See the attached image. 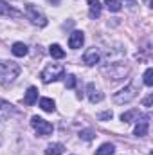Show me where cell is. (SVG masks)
Segmentation results:
<instances>
[{"instance_id":"cell-1","label":"cell","mask_w":153,"mask_h":155,"mask_svg":"<svg viewBox=\"0 0 153 155\" xmlns=\"http://www.w3.org/2000/svg\"><path fill=\"white\" fill-rule=\"evenodd\" d=\"M20 74V65L15 61L0 60V85H9L13 83Z\"/></svg>"},{"instance_id":"cell-2","label":"cell","mask_w":153,"mask_h":155,"mask_svg":"<svg viewBox=\"0 0 153 155\" xmlns=\"http://www.w3.org/2000/svg\"><path fill=\"white\" fill-rule=\"evenodd\" d=\"M65 74V67L63 65H60V63H50V65H47L43 71H41V81L43 83H50V81H58L60 78H63Z\"/></svg>"},{"instance_id":"cell-3","label":"cell","mask_w":153,"mask_h":155,"mask_svg":"<svg viewBox=\"0 0 153 155\" xmlns=\"http://www.w3.org/2000/svg\"><path fill=\"white\" fill-rule=\"evenodd\" d=\"M137 92H139V88L135 87V83H130L128 87L121 88L119 92H115L114 94V103H117V105L130 103V101H133V99L137 97Z\"/></svg>"},{"instance_id":"cell-4","label":"cell","mask_w":153,"mask_h":155,"mask_svg":"<svg viewBox=\"0 0 153 155\" xmlns=\"http://www.w3.org/2000/svg\"><path fill=\"white\" fill-rule=\"evenodd\" d=\"M25 15H27V18H29L34 25H38V27H45V25H47V16L40 11L36 5L27 4V5H25Z\"/></svg>"},{"instance_id":"cell-5","label":"cell","mask_w":153,"mask_h":155,"mask_svg":"<svg viewBox=\"0 0 153 155\" xmlns=\"http://www.w3.org/2000/svg\"><path fill=\"white\" fill-rule=\"evenodd\" d=\"M31 126L36 130V134H38L40 137H47V135H50L52 130H54V126H52L49 121H45V119H41V117H38V116H34L31 119Z\"/></svg>"},{"instance_id":"cell-6","label":"cell","mask_w":153,"mask_h":155,"mask_svg":"<svg viewBox=\"0 0 153 155\" xmlns=\"http://www.w3.org/2000/svg\"><path fill=\"white\" fill-rule=\"evenodd\" d=\"M105 72H108V76L112 78L114 81H119V79H122V78L126 76L128 67H126V65H122V63H112L110 67H106V69H105Z\"/></svg>"},{"instance_id":"cell-7","label":"cell","mask_w":153,"mask_h":155,"mask_svg":"<svg viewBox=\"0 0 153 155\" xmlns=\"http://www.w3.org/2000/svg\"><path fill=\"white\" fill-rule=\"evenodd\" d=\"M83 61L86 63V65H97L99 61H101V51L99 49H96V47H92V49H88L85 54H83Z\"/></svg>"},{"instance_id":"cell-8","label":"cell","mask_w":153,"mask_h":155,"mask_svg":"<svg viewBox=\"0 0 153 155\" xmlns=\"http://www.w3.org/2000/svg\"><path fill=\"white\" fill-rule=\"evenodd\" d=\"M85 43V35L81 31H74L69 36V47L70 49H81V45Z\"/></svg>"},{"instance_id":"cell-9","label":"cell","mask_w":153,"mask_h":155,"mask_svg":"<svg viewBox=\"0 0 153 155\" xmlns=\"http://www.w3.org/2000/svg\"><path fill=\"white\" fill-rule=\"evenodd\" d=\"M86 92H88V99H90V103H99V101H103V99H105V94H101V92L96 88V85H94V83H88Z\"/></svg>"},{"instance_id":"cell-10","label":"cell","mask_w":153,"mask_h":155,"mask_svg":"<svg viewBox=\"0 0 153 155\" xmlns=\"http://www.w3.org/2000/svg\"><path fill=\"white\" fill-rule=\"evenodd\" d=\"M148 130H150V121H148V117H142V119L137 123V126H135V130H133V135L144 137V135H148Z\"/></svg>"},{"instance_id":"cell-11","label":"cell","mask_w":153,"mask_h":155,"mask_svg":"<svg viewBox=\"0 0 153 155\" xmlns=\"http://www.w3.org/2000/svg\"><path fill=\"white\" fill-rule=\"evenodd\" d=\"M88 2V15L90 18H99L101 16V11H103V5L99 0H86Z\"/></svg>"},{"instance_id":"cell-12","label":"cell","mask_w":153,"mask_h":155,"mask_svg":"<svg viewBox=\"0 0 153 155\" xmlns=\"http://www.w3.org/2000/svg\"><path fill=\"white\" fill-rule=\"evenodd\" d=\"M0 15H2V16H13V18L22 16L20 11H16L15 7H11L7 2H2V0H0Z\"/></svg>"},{"instance_id":"cell-13","label":"cell","mask_w":153,"mask_h":155,"mask_svg":"<svg viewBox=\"0 0 153 155\" xmlns=\"http://www.w3.org/2000/svg\"><path fill=\"white\" fill-rule=\"evenodd\" d=\"M13 114H16L15 107L11 103L4 101V99H0V119H9Z\"/></svg>"},{"instance_id":"cell-14","label":"cell","mask_w":153,"mask_h":155,"mask_svg":"<svg viewBox=\"0 0 153 155\" xmlns=\"http://www.w3.org/2000/svg\"><path fill=\"white\" fill-rule=\"evenodd\" d=\"M11 52H13L16 58H24V56H27V52H29V47H27L25 43H22V41H16V43H13V47H11Z\"/></svg>"},{"instance_id":"cell-15","label":"cell","mask_w":153,"mask_h":155,"mask_svg":"<svg viewBox=\"0 0 153 155\" xmlns=\"http://www.w3.org/2000/svg\"><path fill=\"white\" fill-rule=\"evenodd\" d=\"M36 99H38V88H36V87H29L27 92H25L24 103H25L27 107H33V105L36 103Z\"/></svg>"},{"instance_id":"cell-16","label":"cell","mask_w":153,"mask_h":155,"mask_svg":"<svg viewBox=\"0 0 153 155\" xmlns=\"http://www.w3.org/2000/svg\"><path fill=\"white\" fill-rule=\"evenodd\" d=\"M65 152V146L61 143H52L45 148V155H61Z\"/></svg>"},{"instance_id":"cell-17","label":"cell","mask_w":153,"mask_h":155,"mask_svg":"<svg viewBox=\"0 0 153 155\" xmlns=\"http://www.w3.org/2000/svg\"><path fill=\"white\" fill-rule=\"evenodd\" d=\"M139 117H141V112L137 110V108H133V110H128V112H124L122 116H121V121L122 123H132V121H139Z\"/></svg>"},{"instance_id":"cell-18","label":"cell","mask_w":153,"mask_h":155,"mask_svg":"<svg viewBox=\"0 0 153 155\" xmlns=\"http://www.w3.org/2000/svg\"><path fill=\"white\" fill-rule=\"evenodd\" d=\"M49 54H50L52 58H56V60L65 58V51H63V49H61V45H58V43H52V45L49 47Z\"/></svg>"},{"instance_id":"cell-19","label":"cell","mask_w":153,"mask_h":155,"mask_svg":"<svg viewBox=\"0 0 153 155\" xmlns=\"http://www.w3.org/2000/svg\"><path fill=\"white\" fill-rule=\"evenodd\" d=\"M40 108L45 110V112H54L56 110V105H54V101L50 97H41L40 99Z\"/></svg>"},{"instance_id":"cell-20","label":"cell","mask_w":153,"mask_h":155,"mask_svg":"<svg viewBox=\"0 0 153 155\" xmlns=\"http://www.w3.org/2000/svg\"><path fill=\"white\" fill-rule=\"evenodd\" d=\"M115 152V146L112 143H105V144H101L97 150H96V155H114Z\"/></svg>"},{"instance_id":"cell-21","label":"cell","mask_w":153,"mask_h":155,"mask_svg":"<svg viewBox=\"0 0 153 155\" xmlns=\"http://www.w3.org/2000/svg\"><path fill=\"white\" fill-rule=\"evenodd\" d=\"M105 5H106V7H108V11H112V13H119V11L122 9L121 0H106V2H105Z\"/></svg>"},{"instance_id":"cell-22","label":"cell","mask_w":153,"mask_h":155,"mask_svg":"<svg viewBox=\"0 0 153 155\" xmlns=\"http://www.w3.org/2000/svg\"><path fill=\"white\" fill-rule=\"evenodd\" d=\"M79 137L85 139V141H92V139L96 137V132L90 130V128H88V130H81V132H79Z\"/></svg>"},{"instance_id":"cell-23","label":"cell","mask_w":153,"mask_h":155,"mask_svg":"<svg viewBox=\"0 0 153 155\" xmlns=\"http://www.w3.org/2000/svg\"><path fill=\"white\" fill-rule=\"evenodd\" d=\"M144 85L146 87H151L153 85V69H146V72H144Z\"/></svg>"},{"instance_id":"cell-24","label":"cell","mask_w":153,"mask_h":155,"mask_svg":"<svg viewBox=\"0 0 153 155\" xmlns=\"http://www.w3.org/2000/svg\"><path fill=\"white\" fill-rule=\"evenodd\" d=\"M65 87H67V88H74V87H76V76H74V74H69V76H67Z\"/></svg>"},{"instance_id":"cell-25","label":"cell","mask_w":153,"mask_h":155,"mask_svg":"<svg viewBox=\"0 0 153 155\" xmlns=\"http://www.w3.org/2000/svg\"><path fill=\"white\" fill-rule=\"evenodd\" d=\"M112 117H114L112 110H105V112H101V114L97 116V119H99V121H108V119H112Z\"/></svg>"},{"instance_id":"cell-26","label":"cell","mask_w":153,"mask_h":155,"mask_svg":"<svg viewBox=\"0 0 153 155\" xmlns=\"http://www.w3.org/2000/svg\"><path fill=\"white\" fill-rule=\"evenodd\" d=\"M151 103H153V96L150 94V96L144 99V107H146V108H150V107H151Z\"/></svg>"},{"instance_id":"cell-27","label":"cell","mask_w":153,"mask_h":155,"mask_svg":"<svg viewBox=\"0 0 153 155\" xmlns=\"http://www.w3.org/2000/svg\"><path fill=\"white\" fill-rule=\"evenodd\" d=\"M49 2H54V4H60V0H49Z\"/></svg>"}]
</instances>
